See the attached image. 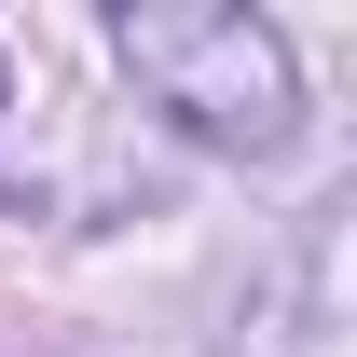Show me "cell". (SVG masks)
Returning <instances> with one entry per match:
<instances>
[{"label": "cell", "mask_w": 357, "mask_h": 357, "mask_svg": "<svg viewBox=\"0 0 357 357\" xmlns=\"http://www.w3.org/2000/svg\"><path fill=\"white\" fill-rule=\"evenodd\" d=\"M110 55H124V83L151 96L178 137H206L234 165H275V151L303 137L289 28L248 14V0H124V14H110Z\"/></svg>", "instance_id": "obj_1"}]
</instances>
